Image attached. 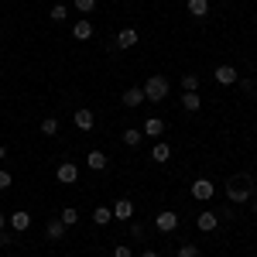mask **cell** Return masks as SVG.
I'll use <instances>...</instances> for the list:
<instances>
[{
  "mask_svg": "<svg viewBox=\"0 0 257 257\" xmlns=\"http://www.w3.org/2000/svg\"><path fill=\"white\" fill-rule=\"evenodd\" d=\"M141 257H161V254H158V250H144Z\"/></svg>",
  "mask_w": 257,
  "mask_h": 257,
  "instance_id": "cell-32",
  "label": "cell"
},
{
  "mask_svg": "<svg viewBox=\"0 0 257 257\" xmlns=\"http://www.w3.org/2000/svg\"><path fill=\"white\" fill-rule=\"evenodd\" d=\"M141 89H144V99L148 103H165V96H168V79L165 76H148V82Z\"/></svg>",
  "mask_w": 257,
  "mask_h": 257,
  "instance_id": "cell-2",
  "label": "cell"
},
{
  "mask_svg": "<svg viewBox=\"0 0 257 257\" xmlns=\"http://www.w3.org/2000/svg\"><path fill=\"white\" fill-rule=\"evenodd\" d=\"M72 123H76L79 131H93L96 117H93V110H86V106H82V110H76V113H72Z\"/></svg>",
  "mask_w": 257,
  "mask_h": 257,
  "instance_id": "cell-12",
  "label": "cell"
},
{
  "mask_svg": "<svg viewBox=\"0 0 257 257\" xmlns=\"http://www.w3.org/2000/svg\"><path fill=\"white\" fill-rule=\"evenodd\" d=\"M237 86L243 89V93H254V79H243V76H240V79H237Z\"/></svg>",
  "mask_w": 257,
  "mask_h": 257,
  "instance_id": "cell-30",
  "label": "cell"
},
{
  "mask_svg": "<svg viewBox=\"0 0 257 257\" xmlns=\"http://www.w3.org/2000/svg\"><path fill=\"white\" fill-rule=\"evenodd\" d=\"M11 182H14L11 172H4V168H0V192H4V189H11Z\"/></svg>",
  "mask_w": 257,
  "mask_h": 257,
  "instance_id": "cell-29",
  "label": "cell"
},
{
  "mask_svg": "<svg viewBox=\"0 0 257 257\" xmlns=\"http://www.w3.org/2000/svg\"><path fill=\"white\" fill-rule=\"evenodd\" d=\"M93 31H96L93 21H86V18L72 24V38H76V41H89V38H93Z\"/></svg>",
  "mask_w": 257,
  "mask_h": 257,
  "instance_id": "cell-11",
  "label": "cell"
},
{
  "mask_svg": "<svg viewBox=\"0 0 257 257\" xmlns=\"http://www.w3.org/2000/svg\"><path fill=\"white\" fill-rule=\"evenodd\" d=\"M155 226H158L161 233H175L178 230V213H172V209L158 213V216H155Z\"/></svg>",
  "mask_w": 257,
  "mask_h": 257,
  "instance_id": "cell-6",
  "label": "cell"
},
{
  "mask_svg": "<svg viewBox=\"0 0 257 257\" xmlns=\"http://www.w3.org/2000/svg\"><path fill=\"white\" fill-rule=\"evenodd\" d=\"M69 18V7H65V4H55V7H52V21H65Z\"/></svg>",
  "mask_w": 257,
  "mask_h": 257,
  "instance_id": "cell-28",
  "label": "cell"
},
{
  "mask_svg": "<svg viewBox=\"0 0 257 257\" xmlns=\"http://www.w3.org/2000/svg\"><path fill=\"white\" fill-rule=\"evenodd\" d=\"M113 219L131 223V219H134V202H131V199H117V202H113Z\"/></svg>",
  "mask_w": 257,
  "mask_h": 257,
  "instance_id": "cell-7",
  "label": "cell"
},
{
  "mask_svg": "<svg viewBox=\"0 0 257 257\" xmlns=\"http://www.w3.org/2000/svg\"><path fill=\"white\" fill-rule=\"evenodd\" d=\"M185 7H189L192 18H206V14H209V0H189Z\"/></svg>",
  "mask_w": 257,
  "mask_h": 257,
  "instance_id": "cell-21",
  "label": "cell"
},
{
  "mask_svg": "<svg viewBox=\"0 0 257 257\" xmlns=\"http://www.w3.org/2000/svg\"><path fill=\"white\" fill-rule=\"evenodd\" d=\"M4 226H7V213H0V230H4Z\"/></svg>",
  "mask_w": 257,
  "mask_h": 257,
  "instance_id": "cell-33",
  "label": "cell"
},
{
  "mask_svg": "<svg viewBox=\"0 0 257 257\" xmlns=\"http://www.w3.org/2000/svg\"><path fill=\"white\" fill-rule=\"evenodd\" d=\"M138 45V28H123L117 35V48H134Z\"/></svg>",
  "mask_w": 257,
  "mask_h": 257,
  "instance_id": "cell-15",
  "label": "cell"
},
{
  "mask_svg": "<svg viewBox=\"0 0 257 257\" xmlns=\"http://www.w3.org/2000/svg\"><path fill=\"white\" fill-rule=\"evenodd\" d=\"M113 257H131V247H127V243H117V247H113Z\"/></svg>",
  "mask_w": 257,
  "mask_h": 257,
  "instance_id": "cell-31",
  "label": "cell"
},
{
  "mask_svg": "<svg viewBox=\"0 0 257 257\" xmlns=\"http://www.w3.org/2000/svg\"><path fill=\"white\" fill-rule=\"evenodd\" d=\"M226 199L230 202H247V199H254V178L250 175H237L226 182Z\"/></svg>",
  "mask_w": 257,
  "mask_h": 257,
  "instance_id": "cell-1",
  "label": "cell"
},
{
  "mask_svg": "<svg viewBox=\"0 0 257 257\" xmlns=\"http://www.w3.org/2000/svg\"><path fill=\"white\" fill-rule=\"evenodd\" d=\"M59 219L65 223V226H76V223H79V209H76V206H65V209L59 213Z\"/></svg>",
  "mask_w": 257,
  "mask_h": 257,
  "instance_id": "cell-23",
  "label": "cell"
},
{
  "mask_svg": "<svg viewBox=\"0 0 257 257\" xmlns=\"http://www.w3.org/2000/svg\"><path fill=\"white\" fill-rule=\"evenodd\" d=\"M4 158H7V148H4V144H0V161H4Z\"/></svg>",
  "mask_w": 257,
  "mask_h": 257,
  "instance_id": "cell-34",
  "label": "cell"
},
{
  "mask_svg": "<svg viewBox=\"0 0 257 257\" xmlns=\"http://www.w3.org/2000/svg\"><path fill=\"white\" fill-rule=\"evenodd\" d=\"M86 165H89L93 172H103V168L110 165V158H106L103 151H89V155H86Z\"/></svg>",
  "mask_w": 257,
  "mask_h": 257,
  "instance_id": "cell-17",
  "label": "cell"
},
{
  "mask_svg": "<svg viewBox=\"0 0 257 257\" xmlns=\"http://www.w3.org/2000/svg\"><path fill=\"white\" fill-rule=\"evenodd\" d=\"M141 134L161 141V134H165V120H161V117H148V120H144V127H141Z\"/></svg>",
  "mask_w": 257,
  "mask_h": 257,
  "instance_id": "cell-10",
  "label": "cell"
},
{
  "mask_svg": "<svg viewBox=\"0 0 257 257\" xmlns=\"http://www.w3.org/2000/svg\"><path fill=\"white\" fill-rule=\"evenodd\" d=\"M196 226L202 230V233H213L219 226V213H213V209H206V213H199L196 216Z\"/></svg>",
  "mask_w": 257,
  "mask_h": 257,
  "instance_id": "cell-9",
  "label": "cell"
},
{
  "mask_svg": "<svg viewBox=\"0 0 257 257\" xmlns=\"http://www.w3.org/2000/svg\"><path fill=\"white\" fill-rule=\"evenodd\" d=\"M120 138H123V144H127V148H138L141 141H144V134H141L138 127H127V131H123Z\"/></svg>",
  "mask_w": 257,
  "mask_h": 257,
  "instance_id": "cell-22",
  "label": "cell"
},
{
  "mask_svg": "<svg viewBox=\"0 0 257 257\" xmlns=\"http://www.w3.org/2000/svg\"><path fill=\"white\" fill-rule=\"evenodd\" d=\"M7 223H11V230H14V233H24V230L31 226V213H11Z\"/></svg>",
  "mask_w": 257,
  "mask_h": 257,
  "instance_id": "cell-13",
  "label": "cell"
},
{
  "mask_svg": "<svg viewBox=\"0 0 257 257\" xmlns=\"http://www.w3.org/2000/svg\"><path fill=\"white\" fill-rule=\"evenodd\" d=\"M213 196H216V185H213L209 178H196V182H192V199H199V202H209Z\"/></svg>",
  "mask_w": 257,
  "mask_h": 257,
  "instance_id": "cell-3",
  "label": "cell"
},
{
  "mask_svg": "<svg viewBox=\"0 0 257 257\" xmlns=\"http://www.w3.org/2000/svg\"><path fill=\"white\" fill-rule=\"evenodd\" d=\"M65 230H69V226H65L62 219H48V226H45V237H48V240H62V237H65Z\"/></svg>",
  "mask_w": 257,
  "mask_h": 257,
  "instance_id": "cell-16",
  "label": "cell"
},
{
  "mask_svg": "<svg viewBox=\"0 0 257 257\" xmlns=\"http://www.w3.org/2000/svg\"><path fill=\"white\" fill-rule=\"evenodd\" d=\"M110 219H113V209H110V206H96V209H93V223H96V226H106Z\"/></svg>",
  "mask_w": 257,
  "mask_h": 257,
  "instance_id": "cell-19",
  "label": "cell"
},
{
  "mask_svg": "<svg viewBox=\"0 0 257 257\" xmlns=\"http://www.w3.org/2000/svg\"><path fill=\"white\" fill-rule=\"evenodd\" d=\"M175 257H199V247L196 243H182V247L175 250Z\"/></svg>",
  "mask_w": 257,
  "mask_h": 257,
  "instance_id": "cell-26",
  "label": "cell"
},
{
  "mask_svg": "<svg viewBox=\"0 0 257 257\" xmlns=\"http://www.w3.org/2000/svg\"><path fill=\"white\" fill-rule=\"evenodd\" d=\"M72 7L86 18V14H93V11H96V0H72Z\"/></svg>",
  "mask_w": 257,
  "mask_h": 257,
  "instance_id": "cell-25",
  "label": "cell"
},
{
  "mask_svg": "<svg viewBox=\"0 0 257 257\" xmlns=\"http://www.w3.org/2000/svg\"><path fill=\"white\" fill-rule=\"evenodd\" d=\"M178 103H182V110H185V113H199V110H202L199 93H182V99H178Z\"/></svg>",
  "mask_w": 257,
  "mask_h": 257,
  "instance_id": "cell-14",
  "label": "cell"
},
{
  "mask_svg": "<svg viewBox=\"0 0 257 257\" xmlns=\"http://www.w3.org/2000/svg\"><path fill=\"white\" fill-rule=\"evenodd\" d=\"M182 93H199V76H182Z\"/></svg>",
  "mask_w": 257,
  "mask_h": 257,
  "instance_id": "cell-24",
  "label": "cell"
},
{
  "mask_svg": "<svg viewBox=\"0 0 257 257\" xmlns=\"http://www.w3.org/2000/svg\"><path fill=\"white\" fill-rule=\"evenodd\" d=\"M55 178H59L62 185H72V182L79 178V165H76V161H62L59 168H55Z\"/></svg>",
  "mask_w": 257,
  "mask_h": 257,
  "instance_id": "cell-4",
  "label": "cell"
},
{
  "mask_svg": "<svg viewBox=\"0 0 257 257\" xmlns=\"http://www.w3.org/2000/svg\"><path fill=\"white\" fill-rule=\"evenodd\" d=\"M38 131L45 134V138H59V131H62V127H59V120H55V117H45Z\"/></svg>",
  "mask_w": 257,
  "mask_h": 257,
  "instance_id": "cell-20",
  "label": "cell"
},
{
  "mask_svg": "<svg viewBox=\"0 0 257 257\" xmlns=\"http://www.w3.org/2000/svg\"><path fill=\"white\" fill-rule=\"evenodd\" d=\"M168 158H172V148H168L165 141H158V144H155V151H151V161H158V165H168Z\"/></svg>",
  "mask_w": 257,
  "mask_h": 257,
  "instance_id": "cell-18",
  "label": "cell"
},
{
  "mask_svg": "<svg viewBox=\"0 0 257 257\" xmlns=\"http://www.w3.org/2000/svg\"><path fill=\"white\" fill-rule=\"evenodd\" d=\"M213 76H216L219 86H237V79H240V72L233 69V65H216V72H213Z\"/></svg>",
  "mask_w": 257,
  "mask_h": 257,
  "instance_id": "cell-8",
  "label": "cell"
},
{
  "mask_svg": "<svg viewBox=\"0 0 257 257\" xmlns=\"http://www.w3.org/2000/svg\"><path fill=\"white\" fill-rule=\"evenodd\" d=\"M127 230H131V237H134V240L144 237V223H141V219H131V223H127Z\"/></svg>",
  "mask_w": 257,
  "mask_h": 257,
  "instance_id": "cell-27",
  "label": "cell"
},
{
  "mask_svg": "<svg viewBox=\"0 0 257 257\" xmlns=\"http://www.w3.org/2000/svg\"><path fill=\"white\" fill-rule=\"evenodd\" d=\"M120 103H123L127 110H138L141 103H148V99H144V89H141V86H127L123 96H120Z\"/></svg>",
  "mask_w": 257,
  "mask_h": 257,
  "instance_id": "cell-5",
  "label": "cell"
}]
</instances>
